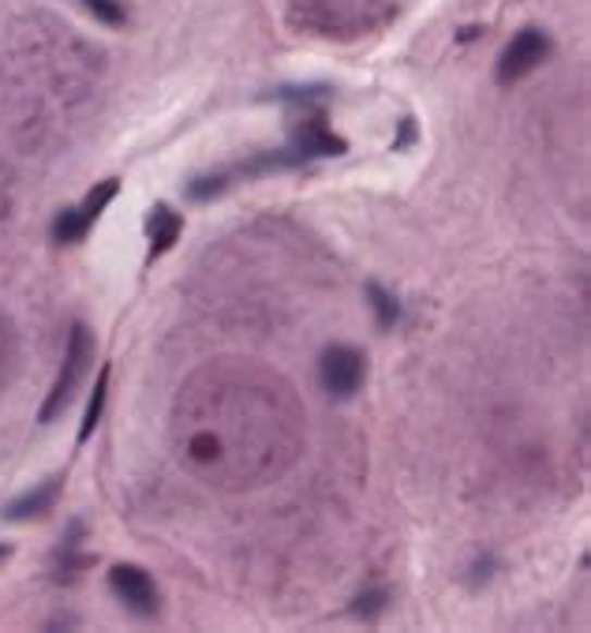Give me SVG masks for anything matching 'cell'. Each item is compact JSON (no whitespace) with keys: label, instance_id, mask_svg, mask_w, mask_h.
<instances>
[{"label":"cell","instance_id":"4","mask_svg":"<svg viewBox=\"0 0 591 633\" xmlns=\"http://www.w3.org/2000/svg\"><path fill=\"white\" fill-rule=\"evenodd\" d=\"M546 57H551V38L539 27H525L509 46H505V53L498 61V83L509 87V83L525 80V75H532L535 68L546 61Z\"/></svg>","mask_w":591,"mask_h":633},{"label":"cell","instance_id":"6","mask_svg":"<svg viewBox=\"0 0 591 633\" xmlns=\"http://www.w3.org/2000/svg\"><path fill=\"white\" fill-rule=\"evenodd\" d=\"M304 113H307V109H304ZM293 150L304 154V158H330V154L337 158V154L348 150V143L325 127L322 113H307L304 121L293 124Z\"/></svg>","mask_w":591,"mask_h":633},{"label":"cell","instance_id":"8","mask_svg":"<svg viewBox=\"0 0 591 633\" xmlns=\"http://www.w3.org/2000/svg\"><path fill=\"white\" fill-rule=\"evenodd\" d=\"M180 233H184V218L173 210V207H165V203H158V207L150 210V218H147V236H150V255L147 259H161V255L169 252L176 241H180Z\"/></svg>","mask_w":591,"mask_h":633},{"label":"cell","instance_id":"14","mask_svg":"<svg viewBox=\"0 0 591 633\" xmlns=\"http://www.w3.org/2000/svg\"><path fill=\"white\" fill-rule=\"evenodd\" d=\"M8 559H12V547H8V544H0V567H4Z\"/></svg>","mask_w":591,"mask_h":633},{"label":"cell","instance_id":"11","mask_svg":"<svg viewBox=\"0 0 591 633\" xmlns=\"http://www.w3.org/2000/svg\"><path fill=\"white\" fill-rule=\"evenodd\" d=\"M87 4V12L94 15V20H101L106 27H124L127 23V12L120 0H83Z\"/></svg>","mask_w":591,"mask_h":633},{"label":"cell","instance_id":"3","mask_svg":"<svg viewBox=\"0 0 591 633\" xmlns=\"http://www.w3.org/2000/svg\"><path fill=\"white\" fill-rule=\"evenodd\" d=\"M364 375H367V361L364 353L353 345H333L322 353L319 361V382L330 398H353V393L364 387Z\"/></svg>","mask_w":591,"mask_h":633},{"label":"cell","instance_id":"12","mask_svg":"<svg viewBox=\"0 0 591 633\" xmlns=\"http://www.w3.org/2000/svg\"><path fill=\"white\" fill-rule=\"evenodd\" d=\"M382 611H385V593H364L353 604V614H356V619H364V622H374Z\"/></svg>","mask_w":591,"mask_h":633},{"label":"cell","instance_id":"13","mask_svg":"<svg viewBox=\"0 0 591 633\" xmlns=\"http://www.w3.org/2000/svg\"><path fill=\"white\" fill-rule=\"evenodd\" d=\"M413 135H416V127H413V117H405V127H401V139L393 143V150L408 147V143H413Z\"/></svg>","mask_w":591,"mask_h":633},{"label":"cell","instance_id":"1","mask_svg":"<svg viewBox=\"0 0 591 633\" xmlns=\"http://www.w3.org/2000/svg\"><path fill=\"white\" fill-rule=\"evenodd\" d=\"M94 367V333L90 327L75 322L72 333H67V349H64V367H60L53 390H49L46 405H41V424H53L67 405H72L75 390L83 387L87 372Z\"/></svg>","mask_w":591,"mask_h":633},{"label":"cell","instance_id":"5","mask_svg":"<svg viewBox=\"0 0 591 633\" xmlns=\"http://www.w3.org/2000/svg\"><path fill=\"white\" fill-rule=\"evenodd\" d=\"M109 588H113V596L135 614V619H153V614H158V607H161L158 585H153V577L147 570L113 567L109 570Z\"/></svg>","mask_w":591,"mask_h":633},{"label":"cell","instance_id":"9","mask_svg":"<svg viewBox=\"0 0 591 633\" xmlns=\"http://www.w3.org/2000/svg\"><path fill=\"white\" fill-rule=\"evenodd\" d=\"M106 398H109V367L98 372V382H94V393H90V405H87V416H83V427H79V442H87L98 427L101 413H106Z\"/></svg>","mask_w":591,"mask_h":633},{"label":"cell","instance_id":"2","mask_svg":"<svg viewBox=\"0 0 591 633\" xmlns=\"http://www.w3.org/2000/svg\"><path fill=\"white\" fill-rule=\"evenodd\" d=\"M116 192H120L116 181H101V184L90 187V195L83 199V207H64V210H60L57 221H53V241L57 244H79L83 236L90 233L94 221L101 218V210H106L109 203L116 199Z\"/></svg>","mask_w":591,"mask_h":633},{"label":"cell","instance_id":"10","mask_svg":"<svg viewBox=\"0 0 591 633\" xmlns=\"http://www.w3.org/2000/svg\"><path fill=\"white\" fill-rule=\"evenodd\" d=\"M367 296H371V307H374V315H379V327L382 330H390V327H397V319H401V307L397 301H393L390 293H385L382 285H367Z\"/></svg>","mask_w":591,"mask_h":633},{"label":"cell","instance_id":"7","mask_svg":"<svg viewBox=\"0 0 591 633\" xmlns=\"http://www.w3.org/2000/svg\"><path fill=\"white\" fill-rule=\"evenodd\" d=\"M60 491H64V476H49L46 484H38L34 491H27L23 499L8 502L4 507V521H30V518H41L57 507Z\"/></svg>","mask_w":591,"mask_h":633}]
</instances>
